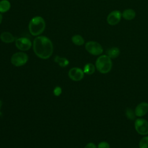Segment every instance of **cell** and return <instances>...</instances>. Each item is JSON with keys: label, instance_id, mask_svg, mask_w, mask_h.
Masks as SVG:
<instances>
[{"label": "cell", "instance_id": "6da1fadb", "mask_svg": "<svg viewBox=\"0 0 148 148\" xmlns=\"http://www.w3.org/2000/svg\"><path fill=\"white\" fill-rule=\"evenodd\" d=\"M33 50L35 54L40 58L47 59L50 58L53 52V45L47 37L38 36L33 41Z\"/></svg>", "mask_w": 148, "mask_h": 148}, {"label": "cell", "instance_id": "7a4b0ae2", "mask_svg": "<svg viewBox=\"0 0 148 148\" xmlns=\"http://www.w3.org/2000/svg\"><path fill=\"white\" fill-rule=\"evenodd\" d=\"M46 27L45 21L40 16H35L31 18L28 24V29L33 36H38L45 30Z\"/></svg>", "mask_w": 148, "mask_h": 148}, {"label": "cell", "instance_id": "3957f363", "mask_svg": "<svg viewBox=\"0 0 148 148\" xmlns=\"http://www.w3.org/2000/svg\"><path fill=\"white\" fill-rule=\"evenodd\" d=\"M95 67L101 73H107L109 72L112 67L111 58L106 55L99 56L96 60Z\"/></svg>", "mask_w": 148, "mask_h": 148}, {"label": "cell", "instance_id": "277c9868", "mask_svg": "<svg viewBox=\"0 0 148 148\" xmlns=\"http://www.w3.org/2000/svg\"><path fill=\"white\" fill-rule=\"evenodd\" d=\"M28 60V57L24 52H17L13 54L10 59L11 63L15 66H21L25 65Z\"/></svg>", "mask_w": 148, "mask_h": 148}, {"label": "cell", "instance_id": "5b68a950", "mask_svg": "<svg viewBox=\"0 0 148 148\" xmlns=\"http://www.w3.org/2000/svg\"><path fill=\"white\" fill-rule=\"evenodd\" d=\"M85 49L90 54L94 56H99L103 52L102 46L95 41L87 42L85 45Z\"/></svg>", "mask_w": 148, "mask_h": 148}, {"label": "cell", "instance_id": "8992f818", "mask_svg": "<svg viewBox=\"0 0 148 148\" xmlns=\"http://www.w3.org/2000/svg\"><path fill=\"white\" fill-rule=\"evenodd\" d=\"M134 126L136 132L142 135H146L148 134V121L142 118L135 120Z\"/></svg>", "mask_w": 148, "mask_h": 148}, {"label": "cell", "instance_id": "52a82bcc", "mask_svg": "<svg viewBox=\"0 0 148 148\" xmlns=\"http://www.w3.org/2000/svg\"><path fill=\"white\" fill-rule=\"evenodd\" d=\"M15 45L16 47L21 51L28 50L32 46L31 40L27 38H19L16 39Z\"/></svg>", "mask_w": 148, "mask_h": 148}, {"label": "cell", "instance_id": "ba28073f", "mask_svg": "<svg viewBox=\"0 0 148 148\" xmlns=\"http://www.w3.org/2000/svg\"><path fill=\"white\" fill-rule=\"evenodd\" d=\"M84 71L79 68L74 67L71 68L68 72V76L73 81H80L84 77Z\"/></svg>", "mask_w": 148, "mask_h": 148}, {"label": "cell", "instance_id": "9c48e42d", "mask_svg": "<svg viewBox=\"0 0 148 148\" xmlns=\"http://www.w3.org/2000/svg\"><path fill=\"white\" fill-rule=\"evenodd\" d=\"M121 16H122V14L120 11L119 10L112 11L108 14L107 17V18H106L107 22L109 25H116L120 22Z\"/></svg>", "mask_w": 148, "mask_h": 148}, {"label": "cell", "instance_id": "30bf717a", "mask_svg": "<svg viewBox=\"0 0 148 148\" xmlns=\"http://www.w3.org/2000/svg\"><path fill=\"white\" fill-rule=\"evenodd\" d=\"M135 113L137 117H142L148 112V103L142 102L139 103L135 109Z\"/></svg>", "mask_w": 148, "mask_h": 148}, {"label": "cell", "instance_id": "8fae6325", "mask_svg": "<svg viewBox=\"0 0 148 148\" xmlns=\"http://www.w3.org/2000/svg\"><path fill=\"white\" fill-rule=\"evenodd\" d=\"M0 39L2 42L6 43H12L15 40L14 36L9 32H3L0 35Z\"/></svg>", "mask_w": 148, "mask_h": 148}, {"label": "cell", "instance_id": "7c38bea8", "mask_svg": "<svg viewBox=\"0 0 148 148\" xmlns=\"http://www.w3.org/2000/svg\"><path fill=\"white\" fill-rule=\"evenodd\" d=\"M135 12L132 9H125L122 13V16L127 20H131L135 17Z\"/></svg>", "mask_w": 148, "mask_h": 148}, {"label": "cell", "instance_id": "4fadbf2b", "mask_svg": "<svg viewBox=\"0 0 148 148\" xmlns=\"http://www.w3.org/2000/svg\"><path fill=\"white\" fill-rule=\"evenodd\" d=\"M107 53H108L107 56L110 58H115L119 56L120 53V51L118 47H113L109 49L108 50Z\"/></svg>", "mask_w": 148, "mask_h": 148}, {"label": "cell", "instance_id": "5bb4252c", "mask_svg": "<svg viewBox=\"0 0 148 148\" xmlns=\"http://www.w3.org/2000/svg\"><path fill=\"white\" fill-rule=\"evenodd\" d=\"M11 5L8 0H1L0 1V12L5 13L8 12L10 8Z\"/></svg>", "mask_w": 148, "mask_h": 148}, {"label": "cell", "instance_id": "9a60e30c", "mask_svg": "<svg viewBox=\"0 0 148 148\" xmlns=\"http://www.w3.org/2000/svg\"><path fill=\"white\" fill-rule=\"evenodd\" d=\"M54 61L59 64L61 67H65L69 64V61L65 57H61L60 56H56Z\"/></svg>", "mask_w": 148, "mask_h": 148}, {"label": "cell", "instance_id": "2e32d148", "mask_svg": "<svg viewBox=\"0 0 148 148\" xmlns=\"http://www.w3.org/2000/svg\"><path fill=\"white\" fill-rule=\"evenodd\" d=\"M72 42L77 45V46H81L83 45L84 43V40L83 38L80 35H75L72 37Z\"/></svg>", "mask_w": 148, "mask_h": 148}, {"label": "cell", "instance_id": "e0dca14e", "mask_svg": "<svg viewBox=\"0 0 148 148\" xmlns=\"http://www.w3.org/2000/svg\"><path fill=\"white\" fill-rule=\"evenodd\" d=\"M95 70V66L91 63H88L85 65L84 67V73L87 75H92L94 73Z\"/></svg>", "mask_w": 148, "mask_h": 148}, {"label": "cell", "instance_id": "ac0fdd59", "mask_svg": "<svg viewBox=\"0 0 148 148\" xmlns=\"http://www.w3.org/2000/svg\"><path fill=\"white\" fill-rule=\"evenodd\" d=\"M125 115L127 117L131 120H134L135 119L136 115L135 113V112L131 108H127L125 110Z\"/></svg>", "mask_w": 148, "mask_h": 148}, {"label": "cell", "instance_id": "d6986e66", "mask_svg": "<svg viewBox=\"0 0 148 148\" xmlns=\"http://www.w3.org/2000/svg\"><path fill=\"white\" fill-rule=\"evenodd\" d=\"M139 148H148V136L143 137L139 143Z\"/></svg>", "mask_w": 148, "mask_h": 148}, {"label": "cell", "instance_id": "ffe728a7", "mask_svg": "<svg viewBox=\"0 0 148 148\" xmlns=\"http://www.w3.org/2000/svg\"><path fill=\"white\" fill-rule=\"evenodd\" d=\"M98 148H110V145L105 141H102L98 145Z\"/></svg>", "mask_w": 148, "mask_h": 148}, {"label": "cell", "instance_id": "44dd1931", "mask_svg": "<svg viewBox=\"0 0 148 148\" xmlns=\"http://www.w3.org/2000/svg\"><path fill=\"white\" fill-rule=\"evenodd\" d=\"M53 92H54V94L55 95H56V96H59V95L61 94V92H62V90H61V87L57 86V87H56L54 89Z\"/></svg>", "mask_w": 148, "mask_h": 148}, {"label": "cell", "instance_id": "7402d4cb", "mask_svg": "<svg viewBox=\"0 0 148 148\" xmlns=\"http://www.w3.org/2000/svg\"><path fill=\"white\" fill-rule=\"evenodd\" d=\"M84 148H97V147L96 145H95L94 143H92V142H90V143H87V144L85 146Z\"/></svg>", "mask_w": 148, "mask_h": 148}, {"label": "cell", "instance_id": "603a6c76", "mask_svg": "<svg viewBox=\"0 0 148 148\" xmlns=\"http://www.w3.org/2000/svg\"><path fill=\"white\" fill-rule=\"evenodd\" d=\"M2 14L0 13V24H1V22H2Z\"/></svg>", "mask_w": 148, "mask_h": 148}, {"label": "cell", "instance_id": "cb8c5ba5", "mask_svg": "<svg viewBox=\"0 0 148 148\" xmlns=\"http://www.w3.org/2000/svg\"><path fill=\"white\" fill-rule=\"evenodd\" d=\"M1 105H2V102H1V101H0V108H1Z\"/></svg>", "mask_w": 148, "mask_h": 148}]
</instances>
